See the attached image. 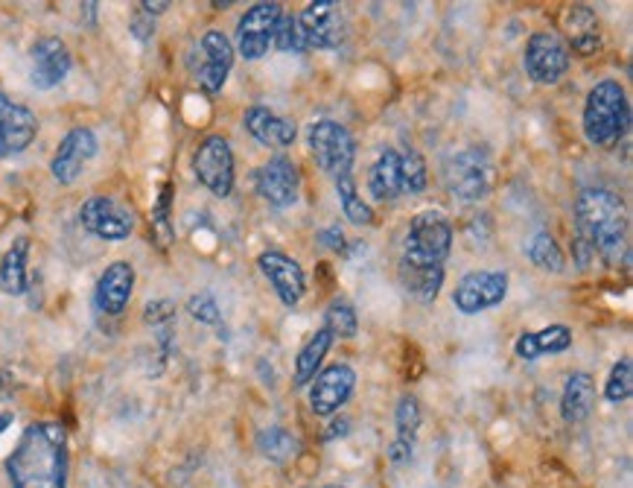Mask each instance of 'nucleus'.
Listing matches in <instances>:
<instances>
[{"mask_svg":"<svg viewBox=\"0 0 633 488\" xmlns=\"http://www.w3.org/2000/svg\"><path fill=\"white\" fill-rule=\"evenodd\" d=\"M68 430L59 422L29 424L7 460L12 488H68Z\"/></svg>","mask_w":633,"mask_h":488,"instance_id":"obj_1","label":"nucleus"},{"mask_svg":"<svg viewBox=\"0 0 633 488\" xmlns=\"http://www.w3.org/2000/svg\"><path fill=\"white\" fill-rule=\"evenodd\" d=\"M575 240L607 264H619L628 252V213L622 196L607 187H584L575 199Z\"/></svg>","mask_w":633,"mask_h":488,"instance_id":"obj_2","label":"nucleus"},{"mask_svg":"<svg viewBox=\"0 0 633 488\" xmlns=\"http://www.w3.org/2000/svg\"><path fill=\"white\" fill-rule=\"evenodd\" d=\"M584 138L598 149L616 147L631 126V102L619 80H601L593 85L584 102Z\"/></svg>","mask_w":633,"mask_h":488,"instance_id":"obj_3","label":"nucleus"},{"mask_svg":"<svg viewBox=\"0 0 633 488\" xmlns=\"http://www.w3.org/2000/svg\"><path fill=\"white\" fill-rule=\"evenodd\" d=\"M452 252V225L441 211L415 213V220L409 222L406 240H403V255L400 264L409 267H441L447 264Z\"/></svg>","mask_w":633,"mask_h":488,"instance_id":"obj_4","label":"nucleus"},{"mask_svg":"<svg viewBox=\"0 0 633 488\" xmlns=\"http://www.w3.org/2000/svg\"><path fill=\"white\" fill-rule=\"evenodd\" d=\"M443 185H447L452 199H459V203H479L488 196L490 185H494L490 158L476 147L455 152L443 164Z\"/></svg>","mask_w":633,"mask_h":488,"instance_id":"obj_5","label":"nucleus"},{"mask_svg":"<svg viewBox=\"0 0 633 488\" xmlns=\"http://www.w3.org/2000/svg\"><path fill=\"white\" fill-rule=\"evenodd\" d=\"M307 144L316 164L333 182L342 175H351L353 161H356V141L339 120H316L307 132Z\"/></svg>","mask_w":633,"mask_h":488,"instance_id":"obj_6","label":"nucleus"},{"mask_svg":"<svg viewBox=\"0 0 633 488\" xmlns=\"http://www.w3.org/2000/svg\"><path fill=\"white\" fill-rule=\"evenodd\" d=\"M508 276L502 269H476L455 284L452 290V304L464 316H479L490 307L506 302Z\"/></svg>","mask_w":633,"mask_h":488,"instance_id":"obj_7","label":"nucleus"},{"mask_svg":"<svg viewBox=\"0 0 633 488\" xmlns=\"http://www.w3.org/2000/svg\"><path fill=\"white\" fill-rule=\"evenodd\" d=\"M523 68L528 80L537 85L561 83L563 74L570 71V47L563 45L561 36L555 33H534L525 41Z\"/></svg>","mask_w":633,"mask_h":488,"instance_id":"obj_8","label":"nucleus"},{"mask_svg":"<svg viewBox=\"0 0 633 488\" xmlns=\"http://www.w3.org/2000/svg\"><path fill=\"white\" fill-rule=\"evenodd\" d=\"M193 170L202 185L219 199H226L234 191V152L222 135H208L202 141L193 156Z\"/></svg>","mask_w":633,"mask_h":488,"instance_id":"obj_9","label":"nucleus"},{"mask_svg":"<svg viewBox=\"0 0 633 488\" xmlns=\"http://www.w3.org/2000/svg\"><path fill=\"white\" fill-rule=\"evenodd\" d=\"M283 15L281 3H254L252 10H245V15L236 24V50L248 62H257L269 53L271 41H275V29Z\"/></svg>","mask_w":633,"mask_h":488,"instance_id":"obj_10","label":"nucleus"},{"mask_svg":"<svg viewBox=\"0 0 633 488\" xmlns=\"http://www.w3.org/2000/svg\"><path fill=\"white\" fill-rule=\"evenodd\" d=\"M254 187L263 203H269L271 208H290L299 203L301 194L299 164L290 156H271L254 173Z\"/></svg>","mask_w":633,"mask_h":488,"instance_id":"obj_11","label":"nucleus"},{"mask_svg":"<svg viewBox=\"0 0 633 488\" xmlns=\"http://www.w3.org/2000/svg\"><path fill=\"white\" fill-rule=\"evenodd\" d=\"M82 229L100 240H126L135 231V213L111 196H90L80 208Z\"/></svg>","mask_w":633,"mask_h":488,"instance_id":"obj_12","label":"nucleus"},{"mask_svg":"<svg viewBox=\"0 0 633 488\" xmlns=\"http://www.w3.org/2000/svg\"><path fill=\"white\" fill-rule=\"evenodd\" d=\"M100 141L88 126H76L62 138L59 149H56L53 161H50V173L59 185H73L82 175V170L90 164V158L97 156Z\"/></svg>","mask_w":633,"mask_h":488,"instance_id":"obj_13","label":"nucleus"},{"mask_svg":"<svg viewBox=\"0 0 633 488\" xmlns=\"http://www.w3.org/2000/svg\"><path fill=\"white\" fill-rule=\"evenodd\" d=\"M353 389H356V371L351 366H344V363L327 366L325 371H318L316 378H313L309 410L316 415L339 413L351 401Z\"/></svg>","mask_w":633,"mask_h":488,"instance_id":"obj_14","label":"nucleus"},{"mask_svg":"<svg viewBox=\"0 0 633 488\" xmlns=\"http://www.w3.org/2000/svg\"><path fill=\"white\" fill-rule=\"evenodd\" d=\"M38 118L7 94H0V158L21 156L36 141Z\"/></svg>","mask_w":633,"mask_h":488,"instance_id":"obj_15","label":"nucleus"},{"mask_svg":"<svg viewBox=\"0 0 633 488\" xmlns=\"http://www.w3.org/2000/svg\"><path fill=\"white\" fill-rule=\"evenodd\" d=\"M257 267H260L263 278L269 281L275 295L281 298L287 307H295V304L304 298L307 293V276L295 258L283 255V252H263L257 258Z\"/></svg>","mask_w":633,"mask_h":488,"instance_id":"obj_16","label":"nucleus"},{"mask_svg":"<svg viewBox=\"0 0 633 488\" xmlns=\"http://www.w3.org/2000/svg\"><path fill=\"white\" fill-rule=\"evenodd\" d=\"M29 62H33V85L38 91H50L56 85H62V80L71 74V50L64 47L62 38L56 36H45L38 38L33 50H29Z\"/></svg>","mask_w":633,"mask_h":488,"instance_id":"obj_17","label":"nucleus"},{"mask_svg":"<svg viewBox=\"0 0 633 488\" xmlns=\"http://www.w3.org/2000/svg\"><path fill=\"white\" fill-rule=\"evenodd\" d=\"M301 33H304V41L316 50H327V47H339L344 36V21H342V7L333 3V0H318V3H309L307 10L299 15Z\"/></svg>","mask_w":633,"mask_h":488,"instance_id":"obj_18","label":"nucleus"},{"mask_svg":"<svg viewBox=\"0 0 633 488\" xmlns=\"http://www.w3.org/2000/svg\"><path fill=\"white\" fill-rule=\"evenodd\" d=\"M202 68H199V85L208 94H219L226 85L231 68H234V45L226 33L219 29H208L202 36Z\"/></svg>","mask_w":633,"mask_h":488,"instance_id":"obj_19","label":"nucleus"},{"mask_svg":"<svg viewBox=\"0 0 633 488\" xmlns=\"http://www.w3.org/2000/svg\"><path fill=\"white\" fill-rule=\"evenodd\" d=\"M132 290H135V267L129 260H114L111 267H106L100 281H97L94 304H97L100 314L120 316L126 310Z\"/></svg>","mask_w":633,"mask_h":488,"instance_id":"obj_20","label":"nucleus"},{"mask_svg":"<svg viewBox=\"0 0 633 488\" xmlns=\"http://www.w3.org/2000/svg\"><path fill=\"white\" fill-rule=\"evenodd\" d=\"M243 123L248 135H252L257 144L271 149H287L295 144L299 138V126H295V120L281 118V114H275L266 106H252V109H245Z\"/></svg>","mask_w":633,"mask_h":488,"instance_id":"obj_21","label":"nucleus"},{"mask_svg":"<svg viewBox=\"0 0 633 488\" xmlns=\"http://www.w3.org/2000/svg\"><path fill=\"white\" fill-rule=\"evenodd\" d=\"M572 349V331L567 325H549L543 331H525L514 342V354L520 359H540L546 354H563Z\"/></svg>","mask_w":633,"mask_h":488,"instance_id":"obj_22","label":"nucleus"},{"mask_svg":"<svg viewBox=\"0 0 633 488\" xmlns=\"http://www.w3.org/2000/svg\"><path fill=\"white\" fill-rule=\"evenodd\" d=\"M596 406V380L587 371H572L561 395V415L567 424L587 422Z\"/></svg>","mask_w":633,"mask_h":488,"instance_id":"obj_23","label":"nucleus"},{"mask_svg":"<svg viewBox=\"0 0 633 488\" xmlns=\"http://www.w3.org/2000/svg\"><path fill=\"white\" fill-rule=\"evenodd\" d=\"M368 191L377 203H394L403 194V173H400L398 149H382L368 173Z\"/></svg>","mask_w":633,"mask_h":488,"instance_id":"obj_24","label":"nucleus"},{"mask_svg":"<svg viewBox=\"0 0 633 488\" xmlns=\"http://www.w3.org/2000/svg\"><path fill=\"white\" fill-rule=\"evenodd\" d=\"M27 260H29V240H12V246L0 258V290L7 295L27 293Z\"/></svg>","mask_w":633,"mask_h":488,"instance_id":"obj_25","label":"nucleus"},{"mask_svg":"<svg viewBox=\"0 0 633 488\" xmlns=\"http://www.w3.org/2000/svg\"><path fill=\"white\" fill-rule=\"evenodd\" d=\"M567 36H570L572 50L579 56H593L601 47L598 21L589 7H570V12H567Z\"/></svg>","mask_w":633,"mask_h":488,"instance_id":"obj_26","label":"nucleus"},{"mask_svg":"<svg viewBox=\"0 0 633 488\" xmlns=\"http://www.w3.org/2000/svg\"><path fill=\"white\" fill-rule=\"evenodd\" d=\"M398 276H400L403 290H406L412 298H417V302H424V304L435 302L443 286L441 267H409V264H400Z\"/></svg>","mask_w":633,"mask_h":488,"instance_id":"obj_27","label":"nucleus"},{"mask_svg":"<svg viewBox=\"0 0 633 488\" xmlns=\"http://www.w3.org/2000/svg\"><path fill=\"white\" fill-rule=\"evenodd\" d=\"M330 345H333V337H330L325 328L313 333V337L304 342V349L299 351V359H295V378H292L295 387L301 389L307 387V383H313V378H316L318 369H321V363H325Z\"/></svg>","mask_w":633,"mask_h":488,"instance_id":"obj_28","label":"nucleus"},{"mask_svg":"<svg viewBox=\"0 0 633 488\" xmlns=\"http://www.w3.org/2000/svg\"><path fill=\"white\" fill-rule=\"evenodd\" d=\"M257 448L266 460L271 462H290L301 453V442L287 430V427H266L257 436Z\"/></svg>","mask_w":633,"mask_h":488,"instance_id":"obj_29","label":"nucleus"},{"mask_svg":"<svg viewBox=\"0 0 633 488\" xmlns=\"http://www.w3.org/2000/svg\"><path fill=\"white\" fill-rule=\"evenodd\" d=\"M336 194H339V203H342L344 217H348L353 225H374V208L360 196L353 175L336 179Z\"/></svg>","mask_w":633,"mask_h":488,"instance_id":"obj_30","label":"nucleus"},{"mask_svg":"<svg viewBox=\"0 0 633 488\" xmlns=\"http://www.w3.org/2000/svg\"><path fill=\"white\" fill-rule=\"evenodd\" d=\"M525 255H528V260H532L537 269H543V272H555V276H558V272H563V267H567V258H563L561 246L555 243V237L549 231L534 234Z\"/></svg>","mask_w":633,"mask_h":488,"instance_id":"obj_31","label":"nucleus"},{"mask_svg":"<svg viewBox=\"0 0 633 488\" xmlns=\"http://www.w3.org/2000/svg\"><path fill=\"white\" fill-rule=\"evenodd\" d=\"M325 331L330 337H339V340H353L356 333H360V316L353 310L351 302H344V298H333V302L327 304L325 310Z\"/></svg>","mask_w":633,"mask_h":488,"instance_id":"obj_32","label":"nucleus"},{"mask_svg":"<svg viewBox=\"0 0 633 488\" xmlns=\"http://www.w3.org/2000/svg\"><path fill=\"white\" fill-rule=\"evenodd\" d=\"M394 427H398V442L415 444L421 430V401L415 395H400L394 410Z\"/></svg>","mask_w":633,"mask_h":488,"instance_id":"obj_33","label":"nucleus"},{"mask_svg":"<svg viewBox=\"0 0 633 488\" xmlns=\"http://www.w3.org/2000/svg\"><path fill=\"white\" fill-rule=\"evenodd\" d=\"M633 395V363L631 357H622L610 369V378L605 383V398L610 404H622Z\"/></svg>","mask_w":633,"mask_h":488,"instance_id":"obj_34","label":"nucleus"},{"mask_svg":"<svg viewBox=\"0 0 633 488\" xmlns=\"http://www.w3.org/2000/svg\"><path fill=\"white\" fill-rule=\"evenodd\" d=\"M271 45L283 50V53H304L307 50V41H304V33H301L299 15H290L283 12L281 21H278V29H275V41Z\"/></svg>","mask_w":633,"mask_h":488,"instance_id":"obj_35","label":"nucleus"},{"mask_svg":"<svg viewBox=\"0 0 633 488\" xmlns=\"http://www.w3.org/2000/svg\"><path fill=\"white\" fill-rule=\"evenodd\" d=\"M400 173H403V194H421V191H426L429 175H426V161L421 152L409 149L406 156H400Z\"/></svg>","mask_w":633,"mask_h":488,"instance_id":"obj_36","label":"nucleus"},{"mask_svg":"<svg viewBox=\"0 0 633 488\" xmlns=\"http://www.w3.org/2000/svg\"><path fill=\"white\" fill-rule=\"evenodd\" d=\"M187 314L196 319V322H202V325H217L219 319H222V314H219V304H217V298L210 293H196L187 302Z\"/></svg>","mask_w":633,"mask_h":488,"instance_id":"obj_37","label":"nucleus"},{"mask_svg":"<svg viewBox=\"0 0 633 488\" xmlns=\"http://www.w3.org/2000/svg\"><path fill=\"white\" fill-rule=\"evenodd\" d=\"M170 194L172 187L163 185L161 187V196H158V205H155V231H158V237H161V246H167L172 240V231H170Z\"/></svg>","mask_w":633,"mask_h":488,"instance_id":"obj_38","label":"nucleus"},{"mask_svg":"<svg viewBox=\"0 0 633 488\" xmlns=\"http://www.w3.org/2000/svg\"><path fill=\"white\" fill-rule=\"evenodd\" d=\"M172 314H175V304L172 302H153L146 304V322L149 325H161V322H170Z\"/></svg>","mask_w":633,"mask_h":488,"instance_id":"obj_39","label":"nucleus"},{"mask_svg":"<svg viewBox=\"0 0 633 488\" xmlns=\"http://www.w3.org/2000/svg\"><path fill=\"white\" fill-rule=\"evenodd\" d=\"M318 243L330 252H342L344 249V231L339 225H330V229L318 231Z\"/></svg>","mask_w":633,"mask_h":488,"instance_id":"obj_40","label":"nucleus"},{"mask_svg":"<svg viewBox=\"0 0 633 488\" xmlns=\"http://www.w3.org/2000/svg\"><path fill=\"white\" fill-rule=\"evenodd\" d=\"M412 451H415V444H406V442H391L389 448V460L394 462V465H406L409 460H412Z\"/></svg>","mask_w":633,"mask_h":488,"instance_id":"obj_41","label":"nucleus"},{"mask_svg":"<svg viewBox=\"0 0 633 488\" xmlns=\"http://www.w3.org/2000/svg\"><path fill=\"white\" fill-rule=\"evenodd\" d=\"M348 427H351V422H348V418H339V422L330 424V434H327V439H336V436H344V434H348Z\"/></svg>","mask_w":633,"mask_h":488,"instance_id":"obj_42","label":"nucleus"},{"mask_svg":"<svg viewBox=\"0 0 633 488\" xmlns=\"http://www.w3.org/2000/svg\"><path fill=\"white\" fill-rule=\"evenodd\" d=\"M141 10H144L146 15H161V12L170 10V3H149V0H146V3H141Z\"/></svg>","mask_w":633,"mask_h":488,"instance_id":"obj_43","label":"nucleus"},{"mask_svg":"<svg viewBox=\"0 0 633 488\" xmlns=\"http://www.w3.org/2000/svg\"><path fill=\"white\" fill-rule=\"evenodd\" d=\"M10 424H12V413H0V434H3Z\"/></svg>","mask_w":633,"mask_h":488,"instance_id":"obj_44","label":"nucleus"},{"mask_svg":"<svg viewBox=\"0 0 633 488\" xmlns=\"http://www.w3.org/2000/svg\"><path fill=\"white\" fill-rule=\"evenodd\" d=\"M325 488H344V486H325Z\"/></svg>","mask_w":633,"mask_h":488,"instance_id":"obj_45","label":"nucleus"}]
</instances>
